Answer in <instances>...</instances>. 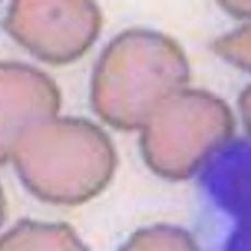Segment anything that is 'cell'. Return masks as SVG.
I'll return each mask as SVG.
<instances>
[{
	"instance_id": "cell-6",
	"label": "cell",
	"mask_w": 251,
	"mask_h": 251,
	"mask_svg": "<svg viewBox=\"0 0 251 251\" xmlns=\"http://www.w3.org/2000/svg\"><path fill=\"white\" fill-rule=\"evenodd\" d=\"M213 50L231 65L251 71V25L217 38Z\"/></svg>"
},
{
	"instance_id": "cell-1",
	"label": "cell",
	"mask_w": 251,
	"mask_h": 251,
	"mask_svg": "<svg viewBox=\"0 0 251 251\" xmlns=\"http://www.w3.org/2000/svg\"><path fill=\"white\" fill-rule=\"evenodd\" d=\"M181 47L162 33L133 28L116 36L96 64L91 103L106 124L143 128L157 108L189 82Z\"/></svg>"
},
{
	"instance_id": "cell-2",
	"label": "cell",
	"mask_w": 251,
	"mask_h": 251,
	"mask_svg": "<svg viewBox=\"0 0 251 251\" xmlns=\"http://www.w3.org/2000/svg\"><path fill=\"white\" fill-rule=\"evenodd\" d=\"M10 158L33 194L57 204H76L98 195L116 166L107 134L88 119L69 117L28 130Z\"/></svg>"
},
{
	"instance_id": "cell-3",
	"label": "cell",
	"mask_w": 251,
	"mask_h": 251,
	"mask_svg": "<svg viewBox=\"0 0 251 251\" xmlns=\"http://www.w3.org/2000/svg\"><path fill=\"white\" fill-rule=\"evenodd\" d=\"M233 128V114L223 100L203 90L183 89L143 127L144 155L161 175L182 178L226 141Z\"/></svg>"
},
{
	"instance_id": "cell-5",
	"label": "cell",
	"mask_w": 251,
	"mask_h": 251,
	"mask_svg": "<svg viewBox=\"0 0 251 251\" xmlns=\"http://www.w3.org/2000/svg\"><path fill=\"white\" fill-rule=\"evenodd\" d=\"M1 83V160L28 130L57 117L60 92L44 72L21 62L0 66Z\"/></svg>"
},
{
	"instance_id": "cell-4",
	"label": "cell",
	"mask_w": 251,
	"mask_h": 251,
	"mask_svg": "<svg viewBox=\"0 0 251 251\" xmlns=\"http://www.w3.org/2000/svg\"><path fill=\"white\" fill-rule=\"evenodd\" d=\"M102 22L100 8L88 0H16L8 8L4 27L37 59L65 65L88 51Z\"/></svg>"
}]
</instances>
